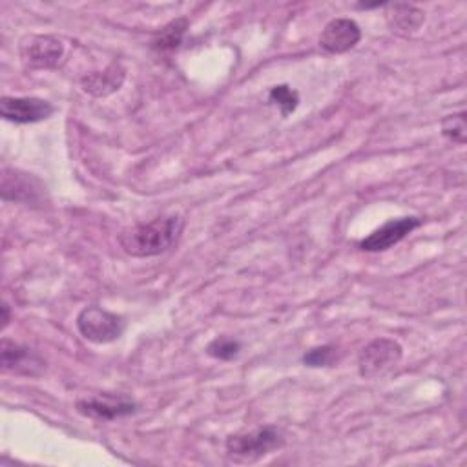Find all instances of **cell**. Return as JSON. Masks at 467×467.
Returning <instances> with one entry per match:
<instances>
[{
  "mask_svg": "<svg viewBox=\"0 0 467 467\" xmlns=\"http://www.w3.org/2000/svg\"><path fill=\"white\" fill-rule=\"evenodd\" d=\"M182 228L184 219L179 215L157 217L151 223L124 228L119 234V244L131 257H153L170 250L179 241Z\"/></svg>",
  "mask_w": 467,
  "mask_h": 467,
  "instance_id": "cell-1",
  "label": "cell"
},
{
  "mask_svg": "<svg viewBox=\"0 0 467 467\" xmlns=\"http://www.w3.org/2000/svg\"><path fill=\"white\" fill-rule=\"evenodd\" d=\"M226 454L237 463H252L283 445L281 432L265 425L250 432H237L226 438Z\"/></svg>",
  "mask_w": 467,
  "mask_h": 467,
  "instance_id": "cell-2",
  "label": "cell"
},
{
  "mask_svg": "<svg viewBox=\"0 0 467 467\" xmlns=\"http://www.w3.org/2000/svg\"><path fill=\"white\" fill-rule=\"evenodd\" d=\"M403 356V348L390 337H378L365 345L358 356V370L365 379H378L387 376Z\"/></svg>",
  "mask_w": 467,
  "mask_h": 467,
  "instance_id": "cell-3",
  "label": "cell"
},
{
  "mask_svg": "<svg viewBox=\"0 0 467 467\" xmlns=\"http://www.w3.org/2000/svg\"><path fill=\"white\" fill-rule=\"evenodd\" d=\"M77 328L91 343L104 345L119 339L124 332V319L100 306H86L77 316Z\"/></svg>",
  "mask_w": 467,
  "mask_h": 467,
  "instance_id": "cell-4",
  "label": "cell"
},
{
  "mask_svg": "<svg viewBox=\"0 0 467 467\" xmlns=\"http://www.w3.org/2000/svg\"><path fill=\"white\" fill-rule=\"evenodd\" d=\"M0 367L4 372H9V374L38 378L46 370V361L29 347H24L9 337H2Z\"/></svg>",
  "mask_w": 467,
  "mask_h": 467,
  "instance_id": "cell-5",
  "label": "cell"
},
{
  "mask_svg": "<svg viewBox=\"0 0 467 467\" xmlns=\"http://www.w3.org/2000/svg\"><path fill=\"white\" fill-rule=\"evenodd\" d=\"M55 106L38 97H2L0 115L15 124H33L53 115Z\"/></svg>",
  "mask_w": 467,
  "mask_h": 467,
  "instance_id": "cell-6",
  "label": "cell"
},
{
  "mask_svg": "<svg viewBox=\"0 0 467 467\" xmlns=\"http://www.w3.org/2000/svg\"><path fill=\"white\" fill-rule=\"evenodd\" d=\"M421 224L420 217H398V219H390L385 224H381L379 228H376L372 234H368L367 237H363L359 241V248L365 252H383L389 250L390 246L398 244L400 241H403L412 230H416Z\"/></svg>",
  "mask_w": 467,
  "mask_h": 467,
  "instance_id": "cell-7",
  "label": "cell"
},
{
  "mask_svg": "<svg viewBox=\"0 0 467 467\" xmlns=\"http://www.w3.org/2000/svg\"><path fill=\"white\" fill-rule=\"evenodd\" d=\"M46 188L31 173L20 171H4L2 175V199L16 201L26 204H42Z\"/></svg>",
  "mask_w": 467,
  "mask_h": 467,
  "instance_id": "cell-8",
  "label": "cell"
},
{
  "mask_svg": "<svg viewBox=\"0 0 467 467\" xmlns=\"http://www.w3.org/2000/svg\"><path fill=\"white\" fill-rule=\"evenodd\" d=\"M359 40H361V29L350 18L330 20L319 35V46L332 55L350 51L352 47H356Z\"/></svg>",
  "mask_w": 467,
  "mask_h": 467,
  "instance_id": "cell-9",
  "label": "cell"
},
{
  "mask_svg": "<svg viewBox=\"0 0 467 467\" xmlns=\"http://www.w3.org/2000/svg\"><path fill=\"white\" fill-rule=\"evenodd\" d=\"M64 55V44L51 35L31 36L22 46V60L35 69L55 67Z\"/></svg>",
  "mask_w": 467,
  "mask_h": 467,
  "instance_id": "cell-10",
  "label": "cell"
},
{
  "mask_svg": "<svg viewBox=\"0 0 467 467\" xmlns=\"http://www.w3.org/2000/svg\"><path fill=\"white\" fill-rule=\"evenodd\" d=\"M78 412L97 420H117L130 416L137 410V403L128 398H111V396H99L91 400L77 401Z\"/></svg>",
  "mask_w": 467,
  "mask_h": 467,
  "instance_id": "cell-11",
  "label": "cell"
},
{
  "mask_svg": "<svg viewBox=\"0 0 467 467\" xmlns=\"http://www.w3.org/2000/svg\"><path fill=\"white\" fill-rule=\"evenodd\" d=\"M124 77H126L124 67L119 62H111L106 69L93 71V73H88L86 77H82L80 86L86 93H89L93 97H108L120 89Z\"/></svg>",
  "mask_w": 467,
  "mask_h": 467,
  "instance_id": "cell-12",
  "label": "cell"
},
{
  "mask_svg": "<svg viewBox=\"0 0 467 467\" xmlns=\"http://www.w3.org/2000/svg\"><path fill=\"white\" fill-rule=\"evenodd\" d=\"M385 20L392 33L407 36L421 27L425 13L412 4H387Z\"/></svg>",
  "mask_w": 467,
  "mask_h": 467,
  "instance_id": "cell-13",
  "label": "cell"
},
{
  "mask_svg": "<svg viewBox=\"0 0 467 467\" xmlns=\"http://www.w3.org/2000/svg\"><path fill=\"white\" fill-rule=\"evenodd\" d=\"M188 29V18L181 16V18H175L171 22H168L151 40V46L157 49V51H171L175 47H179V44L182 42V36Z\"/></svg>",
  "mask_w": 467,
  "mask_h": 467,
  "instance_id": "cell-14",
  "label": "cell"
},
{
  "mask_svg": "<svg viewBox=\"0 0 467 467\" xmlns=\"http://www.w3.org/2000/svg\"><path fill=\"white\" fill-rule=\"evenodd\" d=\"M268 99L272 104L279 106L281 115L286 117L292 111H296L297 104H299V93L296 89H292L288 84H277L270 89Z\"/></svg>",
  "mask_w": 467,
  "mask_h": 467,
  "instance_id": "cell-15",
  "label": "cell"
},
{
  "mask_svg": "<svg viewBox=\"0 0 467 467\" xmlns=\"http://www.w3.org/2000/svg\"><path fill=\"white\" fill-rule=\"evenodd\" d=\"M441 135L456 144H465L467 140V122L465 113H454L441 119Z\"/></svg>",
  "mask_w": 467,
  "mask_h": 467,
  "instance_id": "cell-16",
  "label": "cell"
},
{
  "mask_svg": "<svg viewBox=\"0 0 467 467\" xmlns=\"http://www.w3.org/2000/svg\"><path fill=\"white\" fill-rule=\"evenodd\" d=\"M239 350H241V343L237 339H232L226 336H219L206 345V354L215 359H221V361L234 359L239 354Z\"/></svg>",
  "mask_w": 467,
  "mask_h": 467,
  "instance_id": "cell-17",
  "label": "cell"
},
{
  "mask_svg": "<svg viewBox=\"0 0 467 467\" xmlns=\"http://www.w3.org/2000/svg\"><path fill=\"white\" fill-rule=\"evenodd\" d=\"M336 356V348L332 345H321V347H314L310 348L306 354H303V363L306 367H328L334 361Z\"/></svg>",
  "mask_w": 467,
  "mask_h": 467,
  "instance_id": "cell-18",
  "label": "cell"
},
{
  "mask_svg": "<svg viewBox=\"0 0 467 467\" xmlns=\"http://www.w3.org/2000/svg\"><path fill=\"white\" fill-rule=\"evenodd\" d=\"M2 314H4V316H2V325L5 327V325L9 323V306H7V303L2 305Z\"/></svg>",
  "mask_w": 467,
  "mask_h": 467,
  "instance_id": "cell-19",
  "label": "cell"
}]
</instances>
